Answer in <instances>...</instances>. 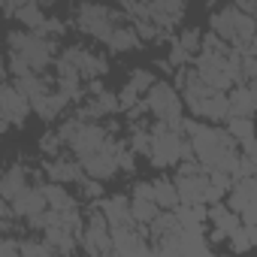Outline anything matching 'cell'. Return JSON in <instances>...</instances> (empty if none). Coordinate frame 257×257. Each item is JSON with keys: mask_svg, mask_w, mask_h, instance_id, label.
I'll return each mask as SVG.
<instances>
[{"mask_svg": "<svg viewBox=\"0 0 257 257\" xmlns=\"http://www.w3.org/2000/svg\"><path fill=\"white\" fill-rule=\"evenodd\" d=\"M212 34H218L236 52H245V46L257 34V19H251L239 7H227V10H221V13L212 16Z\"/></svg>", "mask_w": 257, "mask_h": 257, "instance_id": "7a4b0ae2", "label": "cell"}, {"mask_svg": "<svg viewBox=\"0 0 257 257\" xmlns=\"http://www.w3.org/2000/svg\"><path fill=\"white\" fill-rule=\"evenodd\" d=\"M46 176H49V182H61V185H73V182L85 185V182L91 179L79 161H64V158L46 161Z\"/></svg>", "mask_w": 257, "mask_h": 257, "instance_id": "2e32d148", "label": "cell"}, {"mask_svg": "<svg viewBox=\"0 0 257 257\" xmlns=\"http://www.w3.org/2000/svg\"><path fill=\"white\" fill-rule=\"evenodd\" d=\"M82 251L88 254H112L115 251V242H112V224L109 218L103 215V209H94L82 227Z\"/></svg>", "mask_w": 257, "mask_h": 257, "instance_id": "ba28073f", "label": "cell"}, {"mask_svg": "<svg viewBox=\"0 0 257 257\" xmlns=\"http://www.w3.org/2000/svg\"><path fill=\"white\" fill-rule=\"evenodd\" d=\"M236 7H239L242 13H248L251 19H257V0H236Z\"/></svg>", "mask_w": 257, "mask_h": 257, "instance_id": "4dcf8cb0", "label": "cell"}, {"mask_svg": "<svg viewBox=\"0 0 257 257\" xmlns=\"http://www.w3.org/2000/svg\"><path fill=\"white\" fill-rule=\"evenodd\" d=\"M10 206H13L16 218L31 221V218H37V215H43V212L49 209V200H46L43 185H28V188H25L16 200H10Z\"/></svg>", "mask_w": 257, "mask_h": 257, "instance_id": "5bb4252c", "label": "cell"}, {"mask_svg": "<svg viewBox=\"0 0 257 257\" xmlns=\"http://www.w3.org/2000/svg\"><path fill=\"white\" fill-rule=\"evenodd\" d=\"M61 140H64V146H70L76 152V158H88V155H94V152H100V149H106L112 143L103 127H97L91 121H82V118L67 121L61 127Z\"/></svg>", "mask_w": 257, "mask_h": 257, "instance_id": "5b68a950", "label": "cell"}, {"mask_svg": "<svg viewBox=\"0 0 257 257\" xmlns=\"http://www.w3.org/2000/svg\"><path fill=\"white\" fill-rule=\"evenodd\" d=\"M137 46H140V31H134V28H115V34L109 37L112 52H131Z\"/></svg>", "mask_w": 257, "mask_h": 257, "instance_id": "d4e9b609", "label": "cell"}, {"mask_svg": "<svg viewBox=\"0 0 257 257\" xmlns=\"http://www.w3.org/2000/svg\"><path fill=\"white\" fill-rule=\"evenodd\" d=\"M242 155L254 164V170H257V137L254 140H248V143H242Z\"/></svg>", "mask_w": 257, "mask_h": 257, "instance_id": "f546056e", "label": "cell"}, {"mask_svg": "<svg viewBox=\"0 0 257 257\" xmlns=\"http://www.w3.org/2000/svg\"><path fill=\"white\" fill-rule=\"evenodd\" d=\"M179 43H182V49H185V52H191V55H194V49H200L203 37H200V31H185Z\"/></svg>", "mask_w": 257, "mask_h": 257, "instance_id": "f1b7e54d", "label": "cell"}, {"mask_svg": "<svg viewBox=\"0 0 257 257\" xmlns=\"http://www.w3.org/2000/svg\"><path fill=\"white\" fill-rule=\"evenodd\" d=\"M76 25H79L82 34L109 43V37H112L115 28H118V16H115L109 7H103V4H79V10H76Z\"/></svg>", "mask_w": 257, "mask_h": 257, "instance_id": "8992f818", "label": "cell"}, {"mask_svg": "<svg viewBox=\"0 0 257 257\" xmlns=\"http://www.w3.org/2000/svg\"><path fill=\"white\" fill-rule=\"evenodd\" d=\"M25 4H31V0H4V10H7V16H16V10Z\"/></svg>", "mask_w": 257, "mask_h": 257, "instance_id": "1f68e13d", "label": "cell"}, {"mask_svg": "<svg viewBox=\"0 0 257 257\" xmlns=\"http://www.w3.org/2000/svg\"><path fill=\"white\" fill-rule=\"evenodd\" d=\"M149 158L155 167H176L182 158H194V149L185 146V137L176 131V124L161 121L152 131V149Z\"/></svg>", "mask_w": 257, "mask_h": 257, "instance_id": "277c9868", "label": "cell"}, {"mask_svg": "<svg viewBox=\"0 0 257 257\" xmlns=\"http://www.w3.org/2000/svg\"><path fill=\"white\" fill-rule=\"evenodd\" d=\"M227 131H230V137L236 143H248V140L257 137V124H254L251 115H230L227 118Z\"/></svg>", "mask_w": 257, "mask_h": 257, "instance_id": "7402d4cb", "label": "cell"}, {"mask_svg": "<svg viewBox=\"0 0 257 257\" xmlns=\"http://www.w3.org/2000/svg\"><path fill=\"white\" fill-rule=\"evenodd\" d=\"M131 212H134V221H137V224H152V221L161 215V203L152 200V197L134 194V197H131Z\"/></svg>", "mask_w": 257, "mask_h": 257, "instance_id": "44dd1931", "label": "cell"}, {"mask_svg": "<svg viewBox=\"0 0 257 257\" xmlns=\"http://www.w3.org/2000/svg\"><path fill=\"white\" fill-rule=\"evenodd\" d=\"M61 61H67L82 79H97V76L106 73V58H100V55H94L88 49H67L61 55Z\"/></svg>", "mask_w": 257, "mask_h": 257, "instance_id": "9a60e30c", "label": "cell"}, {"mask_svg": "<svg viewBox=\"0 0 257 257\" xmlns=\"http://www.w3.org/2000/svg\"><path fill=\"white\" fill-rule=\"evenodd\" d=\"M118 152H121V146L109 143L106 149H100V152H94V155H88V158H79V164L85 167V173H88L91 179L103 182V179H112V176L121 170V164H118Z\"/></svg>", "mask_w": 257, "mask_h": 257, "instance_id": "7c38bea8", "label": "cell"}, {"mask_svg": "<svg viewBox=\"0 0 257 257\" xmlns=\"http://www.w3.org/2000/svg\"><path fill=\"white\" fill-rule=\"evenodd\" d=\"M182 127L191 137L194 158L203 170L236 173L239 152H236V140L230 137V131H221V127H212V124H200V121H182Z\"/></svg>", "mask_w": 257, "mask_h": 257, "instance_id": "6da1fadb", "label": "cell"}, {"mask_svg": "<svg viewBox=\"0 0 257 257\" xmlns=\"http://www.w3.org/2000/svg\"><path fill=\"white\" fill-rule=\"evenodd\" d=\"M100 209H103V215L109 218L112 227H131V224H137L134 212H131V200H124V197H109Z\"/></svg>", "mask_w": 257, "mask_h": 257, "instance_id": "ac0fdd59", "label": "cell"}, {"mask_svg": "<svg viewBox=\"0 0 257 257\" xmlns=\"http://www.w3.org/2000/svg\"><path fill=\"white\" fill-rule=\"evenodd\" d=\"M209 221L215 224V233H218V236H233V233L242 227L239 212H233L230 206H221V203H215V206L209 209Z\"/></svg>", "mask_w": 257, "mask_h": 257, "instance_id": "e0dca14e", "label": "cell"}, {"mask_svg": "<svg viewBox=\"0 0 257 257\" xmlns=\"http://www.w3.org/2000/svg\"><path fill=\"white\" fill-rule=\"evenodd\" d=\"M185 4L188 0H149L146 7H140V19L152 22L158 31H167L185 16Z\"/></svg>", "mask_w": 257, "mask_h": 257, "instance_id": "8fae6325", "label": "cell"}, {"mask_svg": "<svg viewBox=\"0 0 257 257\" xmlns=\"http://www.w3.org/2000/svg\"><path fill=\"white\" fill-rule=\"evenodd\" d=\"M25 188H28V170H25L22 164H13V167L4 173V182H0V194H4V203L16 200Z\"/></svg>", "mask_w": 257, "mask_h": 257, "instance_id": "d6986e66", "label": "cell"}, {"mask_svg": "<svg viewBox=\"0 0 257 257\" xmlns=\"http://www.w3.org/2000/svg\"><path fill=\"white\" fill-rule=\"evenodd\" d=\"M230 209L239 212L245 227H257V179L254 176H239L230 188Z\"/></svg>", "mask_w": 257, "mask_h": 257, "instance_id": "9c48e42d", "label": "cell"}, {"mask_svg": "<svg viewBox=\"0 0 257 257\" xmlns=\"http://www.w3.org/2000/svg\"><path fill=\"white\" fill-rule=\"evenodd\" d=\"M182 203H209V170H200L194 164H185L176 179Z\"/></svg>", "mask_w": 257, "mask_h": 257, "instance_id": "30bf717a", "label": "cell"}, {"mask_svg": "<svg viewBox=\"0 0 257 257\" xmlns=\"http://www.w3.org/2000/svg\"><path fill=\"white\" fill-rule=\"evenodd\" d=\"M149 149H152V131H137L134 134V152L149 155Z\"/></svg>", "mask_w": 257, "mask_h": 257, "instance_id": "83f0119b", "label": "cell"}, {"mask_svg": "<svg viewBox=\"0 0 257 257\" xmlns=\"http://www.w3.org/2000/svg\"><path fill=\"white\" fill-rule=\"evenodd\" d=\"M257 112V94H254V85H236L230 91V115H254Z\"/></svg>", "mask_w": 257, "mask_h": 257, "instance_id": "ffe728a7", "label": "cell"}, {"mask_svg": "<svg viewBox=\"0 0 257 257\" xmlns=\"http://www.w3.org/2000/svg\"><path fill=\"white\" fill-rule=\"evenodd\" d=\"M146 106H149V112H155L161 121L176 124V127L182 124L185 97H179L173 85H167V82H155V85L149 88V94H146Z\"/></svg>", "mask_w": 257, "mask_h": 257, "instance_id": "52a82bcc", "label": "cell"}, {"mask_svg": "<svg viewBox=\"0 0 257 257\" xmlns=\"http://www.w3.org/2000/svg\"><path fill=\"white\" fill-rule=\"evenodd\" d=\"M13 19H19V22H22V25H25L28 31H40V28L46 25V13H43V7L37 4V0H31V4L19 7Z\"/></svg>", "mask_w": 257, "mask_h": 257, "instance_id": "603a6c76", "label": "cell"}, {"mask_svg": "<svg viewBox=\"0 0 257 257\" xmlns=\"http://www.w3.org/2000/svg\"><path fill=\"white\" fill-rule=\"evenodd\" d=\"M55 254V248L43 239V242H34V239H22V257H49Z\"/></svg>", "mask_w": 257, "mask_h": 257, "instance_id": "484cf974", "label": "cell"}, {"mask_svg": "<svg viewBox=\"0 0 257 257\" xmlns=\"http://www.w3.org/2000/svg\"><path fill=\"white\" fill-rule=\"evenodd\" d=\"M155 200L161 203V209H176V206L182 203L176 182H170V179H158V182H155Z\"/></svg>", "mask_w": 257, "mask_h": 257, "instance_id": "cb8c5ba5", "label": "cell"}, {"mask_svg": "<svg viewBox=\"0 0 257 257\" xmlns=\"http://www.w3.org/2000/svg\"><path fill=\"white\" fill-rule=\"evenodd\" d=\"M28 112H34L31 97L16 82H7L4 85V121H7V127L10 124H25Z\"/></svg>", "mask_w": 257, "mask_h": 257, "instance_id": "4fadbf2b", "label": "cell"}, {"mask_svg": "<svg viewBox=\"0 0 257 257\" xmlns=\"http://www.w3.org/2000/svg\"><path fill=\"white\" fill-rule=\"evenodd\" d=\"M254 94H257V82H254Z\"/></svg>", "mask_w": 257, "mask_h": 257, "instance_id": "d6a6232c", "label": "cell"}, {"mask_svg": "<svg viewBox=\"0 0 257 257\" xmlns=\"http://www.w3.org/2000/svg\"><path fill=\"white\" fill-rule=\"evenodd\" d=\"M10 55L25 61L31 70L43 73L52 64L55 49H52V40L40 31H13L10 34Z\"/></svg>", "mask_w": 257, "mask_h": 257, "instance_id": "3957f363", "label": "cell"}, {"mask_svg": "<svg viewBox=\"0 0 257 257\" xmlns=\"http://www.w3.org/2000/svg\"><path fill=\"white\" fill-rule=\"evenodd\" d=\"M127 85H131L134 91H140V94H146L155 85V76L149 70H134V76H131V82H127Z\"/></svg>", "mask_w": 257, "mask_h": 257, "instance_id": "4316f807", "label": "cell"}]
</instances>
